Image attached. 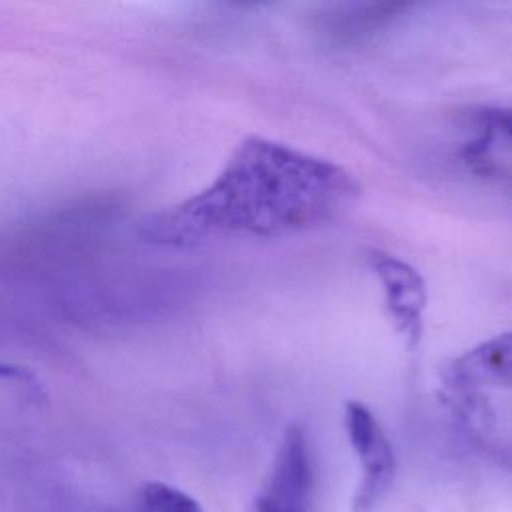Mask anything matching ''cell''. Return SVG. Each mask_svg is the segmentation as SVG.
<instances>
[{
    "mask_svg": "<svg viewBox=\"0 0 512 512\" xmlns=\"http://www.w3.org/2000/svg\"><path fill=\"white\" fill-rule=\"evenodd\" d=\"M358 196V180L342 166L250 136L208 188L152 214L140 236L172 246L220 236L278 238L334 222Z\"/></svg>",
    "mask_w": 512,
    "mask_h": 512,
    "instance_id": "1",
    "label": "cell"
},
{
    "mask_svg": "<svg viewBox=\"0 0 512 512\" xmlns=\"http://www.w3.org/2000/svg\"><path fill=\"white\" fill-rule=\"evenodd\" d=\"M90 512H202L196 498L164 482H148L124 504L116 508H96Z\"/></svg>",
    "mask_w": 512,
    "mask_h": 512,
    "instance_id": "8",
    "label": "cell"
},
{
    "mask_svg": "<svg viewBox=\"0 0 512 512\" xmlns=\"http://www.w3.org/2000/svg\"><path fill=\"white\" fill-rule=\"evenodd\" d=\"M462 154L484 172H512V108H478L466 116Z\"/></svg>",
    "mask_w": 512,
    "mask_h": 512,
    "instance_id": "5",
    "label": "cell"
},
{
    "mask_svg": "<svg viewBox=\"0 0 512 512\" xmlns=\"http://www.w3.org/2000/svg\"><path fill=\"white\" fill-rule=\"evenodd\" d=\"M408 4H338L316 16V28L330 42L350 44L388 26L408 10Z\"/></svg>",
    "mask_w": 512,
    "mask_h": 512,
    "instance_id": "6",
    "label": "cell"
},
{
    "mask_svg": "<svg viewBox=\"0 0 512 512\" xmlns=\"http://www.w3.org/2000/svg\"><path fill=\"white\" fill-rule=\"evenodd\" d=\"M316 470L308 434L300 424L286 428L250 512H314Z\"/></svg>",
    "mask_w": 512,
    "mask_h": 512,
    "instance_id": "3",
    "label": "cell"
},
{
    "mask_svg": "<svg viewBox=\"0 0 512 512\" xmlns=\"http://www.w3.org/2000/svg\"><path fill=\"white\" fill-rule=\"evenodd\" d=\"M344 428L360 464V480L350 512H376L396 480L398 462L394 446L378 418L362 402H346Z\"/></svg>",
    "mask_w": 512,
    "mask_h": 512,
    "instance_id": "2",
    "label": "cell"
},
{
    "mask_svg": "<svg viewBox=\"0 0 512 512\" xmlns=\"http://www.w3.org/2000/svg\"><path fill=\"white\" fill-rule=\"evenodd\" d=\"M454 380L478 388H512V330L468 350L454 362Z\"/></svg>",
    "mask_w": 512,
    "mask_h": 512,
    "instance_id": "7",
    "label": "cell"
},
{
    "mask_svg": "<svg viewBox=\"0 0 512 512\" xmlns=\"http://www.w3.org/2000/svg\"><path fill=\"white\" fill-rule=\"evenodd\" d=\"M386 300L388 316L396 332L414 348L422 336V314L426 308V286L422 276L404 260L392 254L374 252L370 256Z\"/></svg>",
    "mask_w": 512,
    "mask_h": 512,
    "instance_id": "4",
    "label": "cell"
}]
</instances>
